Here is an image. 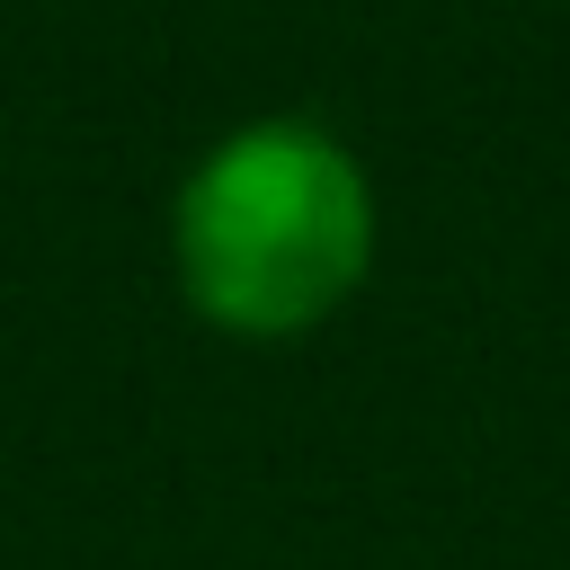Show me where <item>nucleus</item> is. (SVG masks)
Segmentation results:
<instances>
[{
  "mask_svg": "<svg viewBox=\"0 0 570 570\" xmlns=\"http://www.w3.org/2000/svg\"><path fill=\"white\" fill-rule=\"evenodd\" d=\"M374 178L321 116H249L214 134L169 196L178 303L240 347H294L330 330L374 276Z\"/></svg>",
  "mask_w": 570,
  "mask_h": 570,
  "instance_id": "nucleus-1",
  "label": "nucleus"
}]
</instances>
